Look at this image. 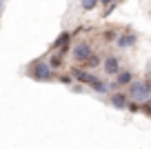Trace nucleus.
<instances>
[{
	"mask_svg": "<svg viewBox=\"0 0 151 149\" xmlns=\"http://www.w3.org/2000/svg\"><path fill=\"white\" fill-rule=\"evenodd\" d=\"M87 56H89V45H80L76 49V58H78V60H85Z\"/></svg>",
	"mask_w": 151,
	"mask_h": 149,
	"instance_id": "obj_1",
	"label": "nucleus"
},
{
	"mask_svg": "<svg viewBox=\"0 0 151 149\" xmlns=\"http://www.w3.org/2000/svg\"><path fill=\"white\" fill-rule=\"evenodd\" d=\"M67 40H69V36H67V33H62V36L58 38V42H56V45H58V47H65V42H67Z\"/></svg>",
	"mask_w": 151,
	"mask_h": 149,
	"instance_id": "obj_2",
	"label": "nucleus"
},
{
	"mask_svg": "<svg viewBox=\"0 0 151 149\" xmlns=\"http://www.w3.org/2000/svg\"><path fill=\"white\" fill-rule=\"evenodd\" d=\"M93 2H96V0H85V7H91Z\"/></svg>",
	"mask_w": 151,
	"mask_h": 149,
	"instance_id": "obj_3",
	"label": "nucleus"
}]
</instances>
